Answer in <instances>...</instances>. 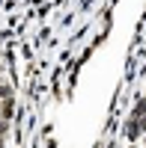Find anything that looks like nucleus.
<instances>
[{
    "label": "nucleus",
    "instance_id": "obj_2",
    "mask_svg": "<svg viewBox=\"0 0 146 148\" xmlns=\"http://www.w3.org/2000/svg\"><path fill=\"white\" fill-rule=\"evenodd\" d=\"M9 98H12V89H9L6 83H0V104H3V101H9Z\"/></svg>",
    "mask_w": 146,
    "mask_h": 148
},
{
    "label": "nucleus",
    "instance_id": "obj_1",
    "mask_svg": "<svg viewBox=\"0 0 146 148\" xmlns=\"http://www.w3.org/2000/svg\"><path fill=\"white\" fill-rule=\"evenodd\" d=\"M128 136L131 139H137V136H143L146 133V116H131V121H128Z\"/></svg>",
    "mask_w": 146,
    "mask_h": 148
}]
</instances>
